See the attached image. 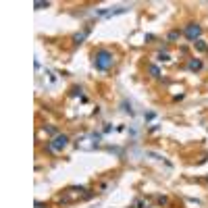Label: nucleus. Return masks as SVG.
Here are the masks:
<instances>
[{
    "mask_svg": "<svg viewBox=\"0 0 208 208\" xmlns=\"http://www.w3.org/2000/svg\"><path fill=\"white\" fill-rule=\"evenodd\" d=\"M94 65H96V69L106 71L113 65V52L110 50H98L96 56H94Z\"/></svg>",
    "mask_w": 208,
    "mask_h": 208,
    "instance_id": "1",
    "label": "nucleus"
},
{
    "mask_svg": "<svg viewBox=\"0 0 208 208\" xmlns=\"http://www.w3.org/2000/svg\"><path fill=\"white\" fill-rule=\"evenodd\" d=\"M67 144H69V137H67V135H56V137L48 144V150H63Z\"/></svg>",
    "mask_w": 208,
    "mask_h": 208,
    "instance_id": "2",
    "label": "nucleus"
},
{
    "mask_svg": "<svg viewBox=\"0 0 208 208\" xmlns=\"http://www.w3.org/2000/svg\"><path fill=\"white\" fill-rule=\"evenodd\" d=\"M185 34H187V36H189L192 40H194V38H196V36L200 34V27H198V25H189V27L185 29Z\"/></svg>",
    "mask_w": 208,
    "mask_h": 208,
    "instance_id": "3",
    "label": "nucleus"
},
{
    "mask_svg": "<svg viewBox=\"0 0 208 208\" xmlns=\"http://www.w3.org/2000/svg\"><path fill=\"white\" fill-rule=\"evenodd\" d=\"M189 67H192V69H200V60H192Z\"/></svg>",
    "mask_w": 208,
    "mask_h": 208,
    "instance_id": "4",
    "label": "nucleus"
},
{
    "mask_svg": "<svg viewBox=\"0 0 208 208\" xmlns=\"http://www.w3.org/2000/svg\"><path fill=\"white\" fill-rule=\"evenodd\" d=\"M34 6H36V8H44V6H48V2H36Z\"/></svg>",
    "mask_w": 208,
    "mask_h": 208,
    "instance_id": "5",
    "label": "nucleus"
},
{
    "mask_svg": "<svg viewBox=\"0 0 208 208\" xmlns=\"http://www.w3.org/2000/svg\"><path fill=\"white\" fill-rule=\"evenodd\" d=\"M83 38H85V34H79V36H75V42H77V44H79V42H81Z\"/></svg>",
    "mask_w": 208,
    "mask_h": 208,
    "instance_id": "6",
    "label": "nucleus"
}]
</instances>
